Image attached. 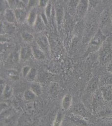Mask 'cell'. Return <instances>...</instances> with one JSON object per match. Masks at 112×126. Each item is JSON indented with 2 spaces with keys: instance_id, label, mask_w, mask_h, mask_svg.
I'll list each match as a JSON object with an SVG mask.
<instances>
[{
  "instance_id": "obj_20",
  "label": "cell",
  "mask_w": 112,
  "mask_h": 126,
  "mask_svg": "<svg viewBox=\"0 0 112 126\" xmlns=\"http://www.w3.org/2000/svg\"><path fill=\"white\" fill-rule=\"evenodd\" d=\"M57 89H58V86L57 85H54V86L53 87H51L50 89V92L51 94H55L56 93V92L57 91Z\"/></svg>"
},
{
  "instance_id": "obj_9",
  "label": "cell",
  "mask_w": 112,
  "mask_h": 126,
  "mask_svg": "<svg viewBox=\"0 0 112 126\" xmlns=\"http://www.w3.org/2000/svg\"><path fill=\"white\" fill-rule=\"evenodd\" d=\"M37 16L35 9H33L30 12L28 18V22L30 26L34 25L37 19Z\"/></svg>"
},
{
  "instance_id": "obj_8",
  "label": "cell",
  "mask_w": 112,
  "mask_h": 126,
  "mask_svg": "<svg viewBox=\"0 0 112 126\" xmlns=\"http://www.w3.org/2000/svg\"><path fill=\"white\" fill-rule=\"evenodd\" d=\"M37 43L38 45L44 51L48 50L49 49V44L48 40L44 36H41L37 40Z\"/></svg>"
},
{
  "instance_id": "obj_17",
  "label": "cell",
  "mask_w": 112,
  "mask_h": 126,
  "mask_svg": "<svg viewBox=\"0 0 112 126\" xmlns=\"http://www.w3.org/2000/svg\"><path fill=\"white\" fill-rule=\"evenodd\" d=\"M86 2H85V1H82V2L79 4V12H80L81 13L84 12L85 11V9H86L87 5Z\"/></svg>"
},
{
  "instance_id": "obj_19",
  "label": "cell",
  "mask_w": 112,
  "mask_h": 126,
  "mask_svg": "<svg viewBox=\"0 0 112 126\" xmlns=\"http://www.w3.org/2000/svg\"><path fill=\"white\" fill-rule=\"evenodd\" d=\"M6 85H5L4 81L3 79L0 80V93L2 94L3 93V91L4 90L5 88L6 87Z\"/></svg>"
},
{
  "instance_id": "obj_15",
  "label": "cell",
  "mask_w": 112,
  "mask_h": 126,
  "mask_svg": "<svg viewBox=\"0 0 112 126\" xmlns=\"http://www.w3.org/2000/svg\"><path fill=\"white\" fill-rule=\"evenodd\" d=\"M22 36L24 40L27 42L31 41L34 38L33 36L29 33H24L22 34Z\"/></svg>"
},
{
  "instance_id": "obj_18",
  "label": "cell",
  "mask_w": 112,
  "mask_h": 126,
  "mask_svg": "<svg viewBox=\"0 0 112 126\" xmlns=\"http://www.w3.org/2000/svg\"><path fill=\"white\" fill-rule=\"evenodd\" d=\"M30 69H31L29 67H25L24 68L23 72V75L24 77L26 78L28 72L30 71Z\"/></svg>"
},
{
  "instance_id": "obj_5",
  "label": "cell",
  "mask_w": 112,
  "mask_h": 126,
  "mask_svg": "<svg viewBox=\"0 0 112 126\" xmlns=\"http://www.w3.org/2000/svg\"><path fill=\"white\" fill-rule=\"evenodd\" d=\"M31 90L34 93L36 96H39L42 93V87L40 83L38 82H32L31 87Z\"/></svg>"
},
{
  "instance_id": "obj_11",
  "label": "cell",
  "mask_w": 112,
  "mask_h": 126,
  "mask_svg": "<svg viewBox=\"0 0 112 126\" xmlns=\"http://www.w3.org/2000/svg\"><path fill=\"white\" fill-rule=\"evenodd\" d=\"M33 53L34 56L37 59H43L45 58L44 54L41 49L38 48L37 47L33 46Z\"/></svg>"
},
{
  "instance_id": "obj_10",
  "label": "cell",
  "mask_w": 112,
  "mask_h": 126,
  "mask_svg": "<svg viewBox=\"0 0 112 126\" xmlns=\"http://www.w3.org/2000/svg\"><path fill=\"white\" fill-rule=\"evenodd\" d=\"M13 93V90L12 87L10 85H6L1 95L4 99H7L12 97Z\"/></svg>"
},
{
  "instance_id": "obj_4",
  "label": "cell",
  "mask_w": 112,
  "mask_h": 126,
  "mask_svg": "<svg viewBox=\"0 0 112 126\" xmlns=\"http://www.w3.org/2000/svg\"><path fill=\"white\" fill-rule=\"evenodd\" d=\"M71 119L77 126H88L87 123L84 118L78 115L75 116V117L73 116V117L71 118Z\"/></svg>"
},
{
  "instance_id": "obj_1",
  "label": "cell",
  "mask_w": 112,
  "mask_h": 126,
  "mask_svg": "<svg viewBox=\"0 0 112 126\" xmlns=\"http://www.w3.org/2000/svg\"><path fill=\"white\" fill-rule=\"evenodd\" d=\"M101 94L103 99L107 101H112V85H106L101 89Z\"/></svg>"
},
{
  "instance_id": "obj_14",
  "label": "cell",
  "mask_w": 112,
  "mask_h": 126,
  "mask_svg": "<svg viewBox=\"0 0 112 126\" xmlns=\"http://www.w3.org/2000/svg\"><path fill=\"white\" fill-rule=\"evenodd\" d=\"M36 70L35 69H31L26 78L29 82H33L35 79L36 76Z\"/></svg>"
},
{
  "instance_id": "obj_12",
  "label": "cell",
  "mask_w": 112,
  "mask_h": 126,
  "mask_svg": "<svg viewBox=\"0 0 112 126\" xmlns=\"http://www.w3.org/2000/svg\"><path fill=\"white\" fill-rule=\"evenodd\" d=\"M64 118V115L62 112H59L54 120L53 126H60Z\"/></svg>"
},
{
  "instance_id": "obj_3",
  "label": "cell",
  "mask_w": 112,
  "mask_h": 126,
  "mask_svg": "<svg viewBox=\"0 0 112 126\" xmlns=\"http://www.w3.org/2000/svg\"><path fill=\"white\" fill-rule=\"evenodd\" d=\"M17 22L21 23L26 19V13L24 10L21 9H17L14 11Z\"/></svg>"
},
{
  "instance_id": "obj_16",
  "label": "cell",
  "mask_w": 112,
  "mask_h": 126,
  "mask_svg": "<svg viewBox=\"0 0 112 126\" xmlns=\"http://www.w3.org/2000/svg\"><path fill=\"white\" fill-rule=\"evenodd\" d=\"M34 25H36V27H37V28L38 29L41 30L42 28L44 25L43 24V22L41 21V19L37 17V19L36 20L35 24H34Z\"/></svg>"
},
{
  "instance_id": "obj_2",
  "label": "cell",
  "mask_w": 112,
  "mask_h": 126,
  "mask_svg": "<svg viewBox=\"0 0 112 126\" xmlns=\"http://www.w3.org/2000/svg\"><path fill=\"white\" fill-rule=\"evenodd\" d=\"M72 103V97L70 94H66L63 98L62 106L64 110H68L70 109Z\"/></svg>"
},
{
  "instance_id": "obj_13",
  "label": "cell",
  "mask_w": 112,
  "mask_h": 126,
  "mask_svg": "<svg viewBox=\"0 0 112 126\" xmlns=\"http://www.w3.org/2000/svg\"><path fill=\"white\" fill-rule=\"evenodd\" d=\"M31 54L30 49L28 47H24L21 49V58L24 60L27 59Z\"/></svg>"
},
{
  "instance_id": "obj_6",
  "label": "cell",
  "mask_w": 112,
  "mask_h": 126,
  "mask_svg": "<svg viewBox=\"0 0 112 126\" xmlns=\"http://www.w3.org/2000/svg\"><path fill=\"white\" fill-rule=\"evenodd\" d=\"M5 17L8 22L10 23H14L16 21V16L15 12L11 9H7L5 11Z\"/></svg>"
},
{
  "instance_id": "obj_22",
  "label": "cell",
  "mask_w": 112,
  "mask_h": 126,
  "mask_svg": "<svg viewBox=\"0 0 112 126\" xmlns=\"http://www.w3.org/2000/svg\"><path fill=\"white\" fill-rule=\"evenodd\" d=\"M0 126H4V125H3V124L1 123V124H0Z\"/></svg>"
},
{
  "instance_id": "obj_23",
  "label": "cell",
  "mask_w": 112,
  "mask_h": 126,
  "mask_svg": "<svg viewBox=\"0 0 112 126\" xmlns=\"http://www.w3.org/2000/svg\"><path fill=\"white\" fill-rule=\"evenodd\" d=\"M112 126V125H110V126Z\"/></svg>"
},
{
  "instance_id": "obj_7",
  "label": "cell",
  "mask_w": 112,
  "mask_h": 126,
  "mask_svg": "<svg viewBox=\"0 0 112 126\" xmlns=\"http://www.w3.org/2000/svg\"><path fill=\"white\" fill-rule=\"evenodd\" d=\"M24 100L29 102H32L35 100L36 95L30 89L25 91L24 94Z\"/></svg>"
},
{
  "instance_id": "obj_21",
  "label": "cell",
  "mask_w": 112,
  "mask_h": 126,
  "mask_svg": "<svg viewBox=\"0 0 112 126\" xmlns=\"http://www.w3.org/2000/svg\"><path fill=\"white\" fill-rule=\"evenodd\" d=\"M107 69H108V72L112 73V62L108 65V68H107Z\"/></svg>"
}]
</instances>
